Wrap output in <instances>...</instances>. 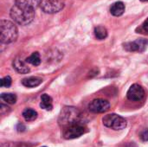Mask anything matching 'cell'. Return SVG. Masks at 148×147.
<instances>
[{"label":"cell","instance_id":"1","mask_svg":"<svg viewBox=\"0 0 148 147\" xmlns=\"http://www.w3.org/2000/svg\"><path fill=\"white\" fill-rule=\"evenodd\" d=\"M10 17L20 25L29 24L35 17V10L15 4L10 10Z\"/></svg>","mask_w":148,"mask_h":147},{"label":"cell","instance_id":"2","mask_svg":"<svg viewBox=\"0 0 148 147\" xmlns=\"http://www.w3.org/2000/svg\"><path fill=\"white\" fill-rule=\"evenodd\" d=\"M17 29L16 25L8 20L0 22V40L2 43H11L17 38Z\"/></svg>","mask_w":148,"mask_h":147},{"label":"cell","instance_id":"3","mask_svg":"<svg viewBox=\"0 0 148 147\" xmlns=\"http://www.w3.org/2000/svg\"><path fill=\"white\" fill-rule=\"evenodd\" d=\"M81 117L80 111L73 107H66L62 108L59 116V125L63 128L69 125L78 123Z\"/></svg>","mask_w":148,"mask_h":147},{"label":"cell","instance_id":"4","mask_svg":"<svg viewBox=\"0 0 148 147\" xmlns=\"http://www.w3.org/2000/svg\"><path fill=\"white\" fill-rule=\"evenodd\" d=\"M103 125L114 130H122L127 126V120L121 115L111 113L103 117Z\"/></svg>","mask_w":148,"mask_h":147},{"label":"cell","instance_id":"5","mask_svg":"<svg viewBox=\"0 0 148 147\" xmlns=\"http://www.w3.org/2000/svg\"><path fill=\"white\" fill-rule=\"evenodd\" d=\"M86 133V127L81 123H75L63 127L62 135L65 139H74L81 137Z\"/></svg>","mask_w":148,"mask_h":147},{"label":"cell","instance_id":"6","mask_svg":"<svg viewBox=\"0 0 148 147\" xmlns=\"http://www.w3.org/2000/svg\"><path fill=\"white\" fill-rule=\"evenodd\" d=\"M65 0H42L40 7L42 10L48 14L57 13L64 8Z\"/></svg>","mask_w":148,"mask_h":147},{"label":"cell","instance_id":"7","mask_svg":"<svg viewBox=\"0 0 148 147\" xmlns=\"http://www.w3.org/2000/svg\"><path fill=\"white\" fill-rule=\"evenodd\" d=\"M110 108V103L103 99H96L92 101L88 105V109L94 113H102L108 111Z\"/></svg>","mask_w":148,"mask_h":147},{"label":"cell","instance_id":"8","mask_svg":"<svg viewBox=\"0 0 148 147\" xmlns=\"http://www.w3.org/2000/svg\"><path fill=\"white\" fill-rule=\"evenodd\" d=\"M127 96V99L132 101H140L145 97V90L140 85L135 83L129 88Z\"/></svg>","mask_w":148,"mask_h":147},{"label":"cell","instance_id":"9","mask_svg":"<svg viewBox=\"0 0 148 147\" xmlns=\"http://www.w3.org/2000/svg\"><path fill=\"white\" fill-rule=\"evenodd\" d=\"M148 44L147 40L138 39L134 42H126L124 44V49L130 52H143Z\"/></svg>","mask_w":148,"mask_h":147},{"label":"cell","instance_id":"10","mask_svg":"<svg viewBox=\"0 0 148 147\" xmlns=\"http://www.w3.org/2000/svg\"><path fill=\"white\" fill-rule=\"evenodd\" d=\"M26 61H23L21 57H16L13 61V68L20 74H28L29 72V68L26 64Z\"/></svg>","mask_w":148,"mask_h":147},{"label":"cell","instance_id":"11","mask_svg":"<svg viewBox=\"0 0 148 147\" xmlns=\"http://www.w3.org/2000/svg\"><path fill=\"white\" fill-rule=\"evenodd\" d=\"M42 0H15V3L16 5H19L21 7L36 10L38 6H40Z\"/></svg>","mask_w":148,"mask_h":147},{"label":"cell","instance_id":"12","mask_svg":"<svg viewBox=\"0 0 148 147\" xmlns=\"http://www.w3.org/2000/svg\"><path fill=\"white\" fill-rule=\"evenodd\" d=\"M125 11V4L121 1H118L114 3L110 7V12L114 16H121Z\"/></svg>","mask_w":148,"mask_h":147},{"label":"cell","instance_id":"13","mask_svg":"<svg viewBox=\"0 0 148 147\" xmlns=\"http://www.w3.org/2000/svg\"><path fill=\"white\" fill-rule=\"evenodd\" d=\"M42 82V78L35 77V76L25 78L22 81L23 85L27 87V88H36V87L39 86Z\"/></svg>","mask_w":148,"mask_h":147},{"label":"cell","instance_id":"14","mask_svg":"<svg viewBox=\"0 0 148 147\" xmlns=\"http://www.w3.org/2000/svg\"><path fill=\"white\" fill-rule=\"evenodd\" d=\"M40 107L41 108L47 110V111H50L53 108V105H52V99L50 96H49L48 94H44L42 95L41 97V103H40Z\"/></svg>","mask_w":148,"mask_h":147},{"label":"cell","instance_id":"15","mask_svg":"<svg viewBox=\"0 0 148 147\" xmlns=\"http://www.w3.org/2000/svg\"><path fill=\"white\" fill-rule=\"evenodd\" d=\"M95 36L99 40H104L108 36V30L103 26H97L95 28Z\"/></svg>","mask_w":148,"mask_h":147},{"label":"cell","instance_id":"16","mask_svg":"<svg viewBox=\"0 0 148 147\" xmlns=\"http://www.w3.org/2000/svg\"><path fill=\"white\" fill-rule=\"evenodd\" d=\"M23 117L26 121H32L37 118V113L31 108H26L23 112Z\"/></svg>","mask_w":148,"mask_h":147},{"label":"cell","instance_id":"17","mask_svg":"<svg viewBox=\"0 0 148 147\" xmlns=\"http://www.w3.org/2000/svg\"><path fill=\"white\" fill-rule=\"evenodd\" d=\"M28 63H30L33 66H38L41 63V58H40V55L38 52H34L31 55H29L26 60H25Z\"/></svg>","mask_w":148,"mask_h":147},{"label":"cell","instance_id":"18","mask_svg":"<svg viewBox=\"0 0 148 147\" xmlns=\"http://www.w3.org/2000/svg\"><path fill=\"white\" fill-rule=\"evenodd\" d=\"M1 99L3 101H5L6 103H8V104H15L16 101V96L14 94H10V93L2 94H1Z\"/></svg>","mask_w":148,"mask_h":147},{"label":"cell","instance_id":"19","mask_svg":"<svg viewBox=\"0 0 148 147\" xmlns=\"http://www.w3.org/2000/svg\"><path fill=\"white\" fill-rule=\"evenodd\" d=\"M11 85V78L10 76H5L1 79L0 81V86L2 88H9Z\"/></svg>","mask_w":148,"mask_h":147},{"label":"cell","instance_id":"20","mask_svg":"<svg viewBox=\"0 0 148 147\" xmlns=\"http://www.w3.org/2000/svg\"><path fill=\"white\" fill-rule=\"evenodd\" d=\"M140 139L144 142L148 141V129H145L140 133Z\"/></svg>","mask_w":148,"mask_h":147},{"label":"cell","instance_id":"21","mask_svg":"<svg viewBox=\"0 0 148 147\" xmlns=\"http://www.w3.org/2000/svg\"><path fill=\"white\" fill-rule=\"evenodd\" d=\"M142 29H143V30L145 31V32H147L148 34V18L145 21V23H143V25H142Z\"/></svg>","mask_w":148,"mask_h":147},{"label":"cell","instance_id":"22","mask_svg":"<svg viewBox=\"0 0 148 147\" xmlns=\"http://www.w3.org/2000/svg\"><path fill=\"white\" fill-rule=\"evenodd\" d=\"M16 129H17L18 132H23V131L25 130V126H24L23 124H18Z\"/></svg>","mask_w":148,"mask_h":147},{"label":"cell","instance_id":"23","mask_svg":"<svg viewBox=\"0 0 148 147\" xmlns=\"http://www.w3.org/2000/svg\"><path fill=\"white\" fill-rule=\"evenodd\" d=\"M141 2H148V0H140Z\"/></svg>","mask_w":148,"mask_h":147},{"label":"cell","instance_id":"24","mask_svg":"<svg viewBox=\"0 0 148 147\" xmlns=\"http://www.w3.org/2000/svg\"><path fill=\"white\" fill-rule=\"evenodd\" d=\"M42 147H46V146H42Z\"/></svg>","mask_w":148,"mask_h":147}]
</instances>
